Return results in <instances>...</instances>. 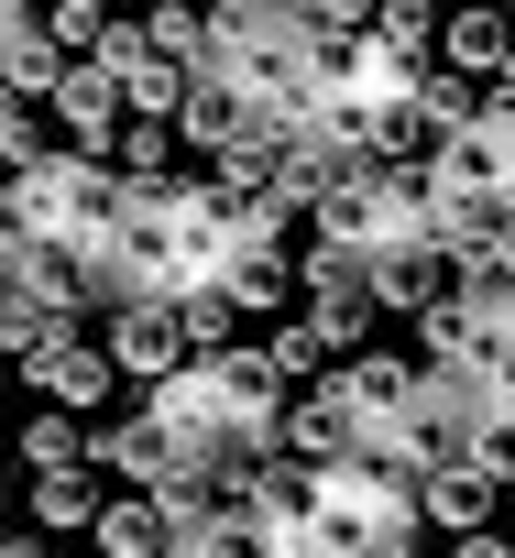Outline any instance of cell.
Returning <instances> with one entry per match:
<instances>
[{
  "mask_svg": "<svg viewBox=\"0 0 515 558\" xmlns=\"http://www.w3.org/2000/svg\"><path fill=\"white\" fill-rule=\"evenodd\" d=\"M176 340H187V362H219L230 340H252L241 318H230V296L219 286H176Z\"/></svg>",
  "mask_w": 515,
  "mask_h": 558,
  "instance_id": "obj_22",
  "label": "cell"
},
{
  "mask_svg": "<svg viewBox=\"0 0 515 558\" xmlns=\"http://www.w3.org/2000/svg\"><path fill=\"white\" fill-rule=\"evenodd\" d=\"M34 230H23V208H12V175H0V274H12V252H23Z\"/></svg>",
  "mask_w": 515,
  "mask_h": 558,
  "instance_id": "obj_34",
  "label": "cell"
},
{
  "mask_svg": "<svg viewBox=\"0 0 515 558\" xmlns=\"http://www.w3.org/2000/svg\"><path fill=\"white\" fill-rule=\"evenodd\" d=\"M56 12H77V23H110V12H121V0H56Z\"/></svg>",
  "mask_w": 515,
  "mask_h": 558,
  "instance_id": "obj_37",
  "label": "cell"
},
{
  "mask_svg": "<svg viewBox=\"0 0 515 558\" xmlns=\"http://www.w3.org/2000/svg\"><path fill=\"white\" fill-rule=\"evenodd\" d=\"M362 296H373V318H417V307L460 296V274L428 241H395V252H362Z\"/></svg>",
  "mask_w": 515,
  "mask_h": 558,
  "instance_id": "obj_8",
  "label": "cell"
},
{
  "mask_svg": "<svg viewBox=\"0 0 515 558\" xmlns=\"http://www.w3.org/2000/svg\"><path fill=\"white\" fill-rule=\"evenodd\" d=\"M319 384L351 405V427H362V438H384V427L406 416V395H417V351H373V340H362V351H351V362H330Z\"/></svg>",
  "mask_w": 515,
  "mask_h": 558,
  "instance_id": "obj_4",
  "label": "cell"
},
{
  "mask_svg": "<svg viewBox=\"0 0 515 558\" xmlns=\"http://www.w3.org/2000/svg\"><path fill=\"white\" fill-rule=\"evenodd\" d=\"M493 12H504V34H515V0H493Z\"/></svg>",
  "mask_w": 515,
  "mask_h": 558,
  "instance_id": "obj_41",
  "label": "cell"
},
{
  "mask_svg": "<svg viewBox=\"0 0 515 558\" xmlns=\"http://www.w3.org/2000/svg\"><path fill=\"white\" fill-rule=\"evenodd\" d=\"M264 362H275V373H286V384H297V395H308V384H319V373H330V340H319V329H308V318H275V329H264Z\"/></svg>",
  "mask_w": 515,
  "mask_h": 558,
  "instance_id": "obj_27",
  "label": "cell"
},
{
  "mask_svg": "<svg viewBox=\"0 0 515 558\" xmlns=\"http://www.w3.org/2000/svg\"><path fill=\"white\" fill-rule=\"evenodd\" d=\"M56 154V121L34 110V99H0V175H23V165H45Z\"/></svg>",
  "mask_w": 515,
  "mask_h": 558,
  "instance_id": "obj_28",
  "label": "cell"
},
{
  "mask_svg": "<svg viewBox=\"0 0 515 558\" xmlns=\"http://www.w3.org/2000/svg\"><path fill=\"white\" fill-rule=\"evenodd\" d=\"M34 547H45V536H12V525H0V558H34Z\"/></svg>",
  "mask_w": 515,
  "mask_h": 558,
  "instance_id": "obj_38",
  "label": "cell"
},
{
  "mask_svg": "<svg viewBox=\"0 0 515 558\" xmlns=\"http://www.w3.org/2000/svg\"><path fill=\"white\" fill-rule=\"evenodd\" d=\"M241 132H275L264 110H252V88H241V77H187V99H176V154H187V165H219Z\"/></svg>",
  "mask_w": 515,
  "mask_h": 558,
  "instance_id": "obj_3",
  "label": "cell"
},
{
  "mask_svg": "<svg viewBox=\"0 0 515 558\" xmlns=\"http://www.w3.org/2000/svg\"><path fill=\"white\" fill-rule=\"evenodd\" d=\"M0 296H23V307H45V318H88V307H99V274H88L67 241H23L12 274H0Z\"/></svg>",
  "mask_w": 515,
  "mask_h": 558,
  "instance_id": "obj_7",
  "label": "cell"
},
{
  "mask_svg": "<svg viewBox=\"0 0 515 558\" xmlns=\"http://www.w3.org/2000/svg\"><path fill=\"white\" fill-rule=\"evenodd\" d=\"M460 427H471V384H460V373H428V362H417V395H406V416H395L384 438H395V449H406L417 471H439V460H460Z\"/></svg>",
  "mask_w": 515,
  "mask_h": 558,
  "instance_id": "obj_5",
  "label": "cell"
},
{
  "mask_svg": "<svg viewBox=\"0 0 515 558\" xmlns=\"http://www.w3.org/2000/svg\"><path fill=\"white\" fill-rule=\"evenodd\" d=\"M428 186H439V197H515V165H504V132H493V121H471V132L428 143Z\"/></svg>",
  "mask_w": 515,
  "mask_h": 558,
  "instance_id": "obj_11",
  "label": "cell"
},
{
  "mask_svg": "<svg viewBox=\"0 0 515 558\" xmlns=\"http://www.w3.org/2000/svg\"><path fill=\"white\" fill-rule=\"evenodd\" d=\"M110 175H121L132 197L176 186V175H187V154H176V121H121V143H110Z\"/></svg>",
  "mask_w": 515,
  "mask_h": 558,
  "instance_id": "obj_17",
  "label": "cell"
},
{
  "mask_svg": "<svg viewBox=\"0 0 515 558\" xmlns=\"http://www.w3.org/2000/svg\"><path fill=\"white\" fill-rule=\"evenodd\" d=\"M45 329H56L45 307H23V296H0V362H23V351H34Z\"/></svg>",
  "mask_w": 515,
  "mask_h": 558,
  "instance_id": "obj_31",
  "label": "cell"
},
{
  "mask_svg": "<svg viewBox=\"0 0 515 558\" xmlns=\"http://www.w3.org/2000/svg\"><path fill=\"white\" fill-rule=\"evenodd\" d=\"M208 286L230 296V318L252 329V318H297V274H286V252H219V274H208Z\"/></svg>",
  "mask_w": 515,
  "mask_h": 558,
  "instance_id": "obj_12",
  "label": "cell"
},
{
  "mask_svg": "<svg viewBox=\"0 0 515 558\" xmlns=\"http://www.w3.org/2000/svg\"><path fill=\"white\" fill-rule=\"evenodd\" d=\"M241 12H297V0H241Z\"/></svg>",
  "mask_w": 515,
  "mask_h": 558,
  "instance_id": "obj_39",
  "label": "cell"
},
{
  "mask_svg": "<svg viewBox=\"0 0 515 558\" xmlns=\"http://www.w3.org/2000/svg\"><path fill=\"white\" fill-rule=\"evenodd\" d=\"M417 525L428 536H482V525H504V482H482L471 460H439V471H417Z\"/></svg>",
  "mask_w": 515,
  "mask_h": 558,
  "instance_id": "obj_10",
  "label": "cell"
},
{
  "mask_svg": "<svg viewBox=\"0 0 515 558\" xmlns=\"http://www.w3.org/2000/svg\"><path fill=\"white\" fill-rule=\"evenodd\" d=\"M308 34H373V0H297Z\"/></svg>",
  "mask_w": 515,
  "mask_h": 558,
  "instance_id": "obj_30",
  "label": "cell"
},
{
  "mask_svg": "<svg viewBox=\"0 0 515 558\" xmlns=\"http://www.w3.org/2000/svg\"><path fill=\"white\" fill-rule=\"evenodd\" d=\"M362 558H439V536H428V525H417V514H406V525H384V536H373V547H362Z\"/></svg>",
  "mask_w": 515,
  "mask_h": 558,
  "instance_id": "obj_32",
  "label": "cell"
},
{
  "mask_svg": "<svg viewBox=\"0 0 515 558\" xmlns=\"http://www.w3.org/2000/svg\"><path fill=\"white\" fill-rule=\"evenodd\" d=\"M23 23H34V0H0V45H12V34H23Z\"/></svg>",
  "mask_w": 515,
  "mask_h": 558,
  "instance_id": "obj_36",
  "label": "cell"
},
{
  "mask_svg": "<svg viewBox=\"0 0 515 558\" xmlns=\"http://www.w3.org/2000/svg\"><path fill=\"white\" fill-rule=\"evenodd\" d=\"M34 558H99V547H88V536H45Z\"/></svg>",
  "mask_w": 515,
  "mask_h": 558,
  "instance_id": "obj_35",
  "label": "cell"
},
{
  "mask_svg": "<svg viewBox=\"0 0 515 558\" xmlns=\"http://www.w3.org/2000/svg\"><path fill=\"white\" fill-rule=\"evenodd\" d=\"M99 351H110V373H121V384H165V373L187 362V340H176V296L99 307Z\"/></svg>",
  "mask_w": 515,
  "mask_h": 558,
  "instance_id": "obj_2",
  "label": "cell"
},
{
  "mask_svg": "<svg viewBox=\"0 0 515 558\" xmlns=\"http://www.w3.org/2000/svg\"><path fill=\"white\" fill-rule=\"evenodd\" d=\"M373 77V34H308V88L319 99H362Z\"/></svg>",
  "mask_w": 515,
  "mask_h": 558,
  "instance_id": "obj_24",
  "label": "cell"
},
{
  "mask_svg": "<svg viewBox=\"0 0 515 558\" xmlns=\"http://www.w3.org/2000/svg\"><path fill=\"white\" fill-rule=\"evenodd\" d=\"M110 88H121V121H176V99H187V66L143 56V66H121Z\"/></svg>",
  "mask_w": 515,
  "mask_h": 558,
  "instance_id": "obj_25",
  "label": "cell"
},
{
  "mask_svg": "<svg viewBox=\"0 0 515 558\" xmlns=\"http://www.w3.org/2000/svg\"><path fill=\"white\" fill-rule=\"evenodd\" d=\"M165 558H275V525H252L241 504H208L197 525L165 536Z\"/></svg>",
  "mask_w": 515,
  "mask_h": 558,
  "instance_id": "obj_16",
  "label": "cell"
},
{
  "mask_svg": "<svg viewBox=\"0 0 515 558\" xmlns=\"http://www.w3.org/2000/svg\"><path fill=\"white\" fill-rule=\"evenodd\" d=\"M0 471H12V460H0Z\"/></svg>",
  "mask_w": 515,
  "mask_h": 558,
  "instance_id": "obj_44",
  "label": "cell"
},
{
  "mask_svg": "<svg viewBox=\"0 0 515 558\" xmlns=\"http://www.w3.org/2000/svg\"><path fill=\"white\" fill-rule=\"evenodd\" d=\"M99 504H110V482H99L88 460H77V471H23V514H34V536H88Z\"/></svg>",
  "mask_w": 515,
  "mask_h": 558,
  "instance_id": "obj_15",
  "label": "cell"
},
{
  "mask_svg": "<svg viewBox=\"0 0 515 558\" xmlns=\"http://www.w3.org/2000/svg\"><path fill=\"white\" fill-rule=\"evenodd\" d=\"M460 460H471L482 482H515V405H482V395H471V427H460Z\"/></svg>",
  "mask_w": 515,
  "mask_h": 558,
  "instance_id": "obj_26",
  "label": "cell"
},
{
  "mask_svg": "<svg viewBox=\"0 0 515 558\" xmlns=\"http://www.w3.org/2000/svg\"><path fill=\"white\" fill-rule=\"evenodd\" d=\"M373 56L439 66V0H373Z\"/></svg>",
  "mask_w": 515,
  "mask_h": 558,
  "instance_id": "obj_23",
  "label": "cell"
},
{
  "mask_svg": "<svg viewBox=\"0 0 515 558\" xmlns=\"http://www.w3.org/2000/svg\"><path fill=\"white\" fill-rule=\"evenodd\" d=\"M143 12H154V0H143ZM176 12H197V0H176Z\"/></svg>",
  "mask_w": 515,
  "mask_h": 558,
  "instance_id": "obj_43",
  "label": "cell"
},
{
  "mask_svg": "<svg viewBox=\"0 0 515 558\" xmlns=\"http://www.w3.org/2000/svg\"><path fill=\"white\" fill-rule=\"evenodd\" d=\"M439 558H515V536H504V525H482V536H439Z\"/></svg>",
  "mask_w": 515,
  "mask_h": 558,
  "instance_id": "obj_33",
  "label": "cell"
},
{
  "mask_svg": "<svg viewBox=\"0 0 515 558\" xmlns=\"http://www.w3.org/2000/svg\"><path fill=\"white\" fill-rule=\"evenodd\" d=\"M439 66L471 77V88H493V77L515 66V34H504L493 0H471V12H439Z\"/></svg>",
  "mask_w": 515,
  "mask_h": 558,
  "instance_id": "obj_13",
  "label": "cell"
},
{
  "mask_svg": "<svg viewBox=\"0 0 515 558\" xmlns=\"http://www.w3.org/2000/svg\"><path fill=\"white\" fill-rule=\"evenodd\" d=\"M417 110H428V132L450 143V132H471V121H482V88H471V77H450V66H428V88H417Z\"/></svg>",
  "mask_w": 515,
  "mask_h": 558,
  "instance_id": "obj_29",
  "label": "cell"
},
{
  "mask_svg": "<svg viewBox=\"0 0 515 558\" xmlns=\"http://www.w3.org/2000/svg\"><path fill=\"white\" fill-rule=\"evenodd\" d=\"M275 143H286V132H241L219 165H197V175L219 186V208H252V197H275Z\"/></svg>",
  "mask_w": 515,
  "mask_h": 558,
  "instance_id": "obj_20",
  "label": "cell"
},
{
  "mask_svg": "<svg viewBox=\"0 0 515 558\" xmlns=\"http://www.w3.org/2000/svg\"><path fill=\"white\" fill-rule=\"evenodd\" d=\"M406 329H417V362H428V373H460V384H471V362L493 351V318H482L471 296H439V307H417Z\"/></svg>",
  "mask_w": 515,
  "mask_h": 558,
  "instance_id": "obj_14",
  "label": "cell"
},
{
  "mask_svg": "<svg viewBox=\"0 0 515 558\" xmlns=\"http://www.w3.org/2000/svg\"><path fill=\"white\" fill-rule=\"evenodd\" d=\"M77 460H88V416L45 405V416H23V427H12V471H77Z\"/></svg>",
  "mask_w": 515,
  "mask_h": 558,
  "instance_id": "obj_19",
  "label": "cell"
},
{
  "mask_svg": "<svg viewBox=\"0 0 515 558\" xmlns=\"http://www.w3.org/2000/svg\"><path fill=\"white\" fill-rule=\"evenodd\" d=\"M45 121H56V154L110 165V143H121V88H110L99 66H67V77H56V99H45Z\"/></svg>",
  "mask_w": 515,
  "mask_h": 558,
  "instance_id": "obj_6",
  "label": "cell"
},
{
  "mask_svg": "<svg viewBox=\"0 0 515 558\" xmlns=\"http://www.w3.org/2000/svg\"><path fill=\"white\" fill-rule=\"evenodd\" d=\"M0 395H12V362H0Z\"/></svg>",
  "mask_w": 515,
  "mask_h": 558,
  "instance_id": "obj_42",
  "label": "cell"
},
{
  "mask_svg": "<svg viewBox=\"0 0 515 558\" xmlns=\"http://www.w3.org/2000/svg\"><path fill=\"white\" fill-rule=\"evenodd\" d=\"M12 384H23V395H45V405H67V416H88V427H99V416H110V395H121V373H110V351H99V329H88V318H56V329L12 362Z\"/></svg>",
  "mask_w": 515,
  "mask_h": 558,
  "instance_id": "obj_1",
  "label": "cell"
},
{
  "mask_svg": "<svg viewBox=\"0 0 515 558\" xmlns=\"http://www.w3.org/2000/svg\"><path fill=\"white\" fill-rule=\"evenodd\" d=\"M67 66H77V56H56V45H45V23H23L12 45H0V99H34V110H45Z\"/></svg>",
  "mask_w": 515,
  "mask_h": 558,
  "instance_id": "obj_21",
  "label": "cell"
},
{
  "mask_svg": "<svg viewBox=\"0 0 515 558\" xmlns=\"http://www.w3.org/2000/svg\"><path fill=\"white\" fill-rule=\"evenodd\" d=\"M165 536H176V525L154 514V493H110V504H99V525H88V547H99V558H165Z\"/></svg>",
  "mask_w": 515,
  "mask_h": 558,
  "instance_id": "obj_18",
  "label": "cell"
},
{
  "mask_svg": "<svg viewBox=\"0 0 515 558\" xmlns=\"http://www.w3.org/2000/svg\"><path fill=\"white\" fill-rule=\"evenodd\" d=\"M504 536H515V482H504Z\"/></svg>",
  "mask_w": 515,
  "mask_h": 558,
  "instance_id": "obj_40",
  "label": "cell"
},
{
  "mask_svg": "<svg viewBox=\"0 0 515 558\" xmlns=\"http://www.w3.org/2000/svg\"><path fill=\"white\" fill-rule=\"evenodd\" d=\"M275 449H286L297 471H340V460L362 449V427H351V405H340L330 384H308V395H286V416H275Z\"/></svg>",
  "mask_w": 515,
  "mask_h": 558,
  "instance_id": "obj_9",
  "label": "cell"
}]
</instances>
